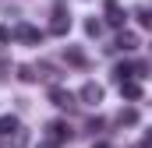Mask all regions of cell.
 Masks as SVG:
<instances>
[{
	"label": "cell",
	"mask_w": 152,
	"mask_h": 148,
	"mask_svg": "<svg viewBox=\"0 0 152 148\" xmlns=\"http://www.w3.org/2000/svg\"><path fill=\"white\" fill-rule=\"evenodd\" d=\"M39 148H60V145H57L53 138H46V141H39Z\"/></svg>",
	"instance_id": "ffe728a7"
},
{
	"label": "cell",
	"mask_w": 152,
	"mask_h": 148,
	"mask_svg": "<svg viewBox=\"0 0 152 148\" xmlns=\"http://www.w3.org/2000/svg\"><path fill=\"white\" fill-rule=\"evenodd\" d=\"M11 39H14V32H11L7 25H0V42H11Z\"/></svg>",
	"instance_id": "ac0fdd59"
},
{
	"label": "cell",
	"mask_w": 152,
	"mask_h": 148,
	"mask_svg": "<svg viewBox=\"0 0 152 148\" xmlns=\"http://www.w3.org/2000/svg\"><path fill=\"white\" fill-rule=\"evenodd\" d=\"M50 32H53V36H67V32H71V18L64 14V4H57V14H53V21H50Z\"/></svg>",
	"instance_id": "6da1fadb"
},
{
	"label": "cell",
	"mask_w": 152,
	"mask_h": 148,
	"mask_svg": "<svg viewBox=\"0 0 152 148\" xmlns=\"http://www.w3.org/2000/svg\"><path fill=\"white\" fill-rule=\"evenodd\" d=\"M113 46H117V49H124V53H131V49H138V36H134V32H120Z\"/></svg>",
	"instance_id": "52a82bcc"
},
{
	"label": "cell",
	"mask_w": 152,
	"mask_h": 148,
	"mask_svg": "<svg viewBox=\"0 0 152 148\" xmlns=\"http://www.w3.org/2000/svg\"><path fill=\"white\" fill-rule=\"evenodd\" d=\"M117 123H120V127H134V123H138V110H120L117 113Z\"/></svg>",
	"instance_id": "30bf717a"
},
{
	"label": "cell",
	"mask_w": 152,
	"mask_h": 148,
	"mask_svg": "<svg viewBox=\"0 0 152 148\" xmlns=\"http://www.w3.org/2000/svg\"><path fill=\"white\" fill-rule=\"evenodd\" d=\"M134 18L142 21V28H149V32H152V7H138V11H134Z\"/></svg>",
	"instance_id": "5bb4252c"
},
{
	"label": "cell",
	"mask_w": 152,
	"mask_h": 148,
	"mask_svg": "<svg viewBox=\"0 0 152 148\" xmlns=\"http://www.w3.org/2000/svg\"><path fill=\"white\" fill-rule=\"evenodd\" d=\"M124 11H120V4L117 0H106V25H113V28H124Z\"/></svg>",
	"instance_id": "8992f818"
},
{
	"label": "cell",
	"mask_w": 152,
	"mask_h": 148,
	"mask_svg": "<svg viewBox=\"0 0 152 148\" xmlns=\"http://www.w3.org/2000/svg\"><path fill=\"white\" fill-rule=\"evenodd\" d=\"M14 39H18V42H25V46H36L39 39H42V32L32 28V25H18V28H14Z\"/></svg>",
	"instance_id": "277c9868"
},
{
	"label": "cell",
	"mask_w": 152,
	"mask_h": 148,
	"mask_svg": "<svg viewBox=\"0 0 152 148\" xmlns=\"http://www.w3.org/2000/svg\"><path fill=\"white\" fill-rule=\"evenodd\" d=\"M36 78H39V71L32 67V64H21V67H18V81H25V85H32Z\"/></svg>",
	"instance_id": "8fae6325"
},
{
	"label": "cell",
	"mask_w": 152,
	"mask_h": 148,
	"mask_svg": "<svg viewBox=\"0 0 152 148\" xmlns=\"http://www.w3.org/2000/svg\"><path fill=\"white\" fill-rule=\"evenodd\" d=\"M92 148H106V141H99V145H92Z\"/></svg>",
	"instance_id": "44dd1931"
},
{
	"label": "cell",
	"mask_w": 152,
	"mask_h": 148,
	"mask_svg": "<svg viewBox=\"0 0 152 148\" xmlns=\"http://www.w3.org/2000/svg\"><path fill=\"white\" fill-rule=\"evenodd\" d=\"M46 131H50V134H46V138H53V141H57V145H64V141H71V127H67V123H64V120H53V123H50V127H46Z\"/></svg>",
	"instance_id": "5b68a950"
},
{
	"label": "cell",
	"mask_w": 152,
	"mask_h": 148,
	"mask_svg": "<svg viewBox=\"0 0 152 148\" xmlns=\"http://www.w3.org/2000/svg\"><path fill=\"white\" fill-rule=\"evenodd\" d=\"M50 102H53V106H60V110H75V95H71L67 88H60V85H53V88H50Z\"/></svg>",
	"instance_id": "3957f363"
},
{
	"label": "cell",
	"mask_w": 152,
	"mask_h": 148,
	"mask_svg": "<svg viewBox=\"0 0 152 148\" xmlns=\"http://www.w3.org/2000/svg\"><path fill=\"white\" fill-rule=\"evenodd\" d=\"M85 32H88L92 39H99V36H103V21H96V18H88V21H85Z\"/></svg>",
	"instance_id": "9a60e30c"
},
{
	"label": "cell",
	"mask_w": 152,
	"mask_h": 148,
	"mask_svg": "<svg viewBox=\"0 0 152 148\" xmlns=\"http://www.w3.org/2000/svg\"><path fill=\"white\" fill-rule=\"evenodd\" d=\"M67 60H71L75 67H81V64H85V53H81V49H75V46H67Z\"/></svg>",
	"instance_id": "2e32d148"
},
{
	"label": "cell",
	"mask_w": 152,
	"mask_h": 148,
	"mask_svg": "<svg viewBox=\"0 0 152 148\" xmlns=\"http://www.w3.org/2000/svg\"><path fill=\"white\" fill-rule=\"evenodd\" d=\"M78 99H81V102H88V106L103 102V85H96V81H85V85H81V92H78Z\"/></svg>",
	"instance_id": "7a4b0ae2"
},
{
	"label": "cell",
	"mask_w": 152,
	"mask_h": 148,
	"mask_svg": "<svg viewBox=\"0 0 152 148\" xmlns=\"http://www.w3.org/2000/svg\"><path fill=\"white\" fill-rule=\"evenodd\" d=\"M36 71H39V78H46V81H57V71H53L50 64H39Z\"/></svg>",
	"instance_id": "e0dca14e"
},
{
	"label": "cell",
	"mask_w": 152,
	"mask_h": 148,
	"mask_svg": "<svg viewBox=\"0 0 152 148\" xmlns=\"http://www.w3.org/2000/svg\"><path fill=\"white\" fill-rule=\"evenodd\" d=\"M120 95H124V99H131V102H134V99H142V85H138V81H131V78H127V81H120Z\"/></svg>",
	"instance_id": "ba28073f"
},
{
	"label": "cell",
	"mask_w": 152,
	"mask_h": 148,
	"mask_svg": "<svg viewBox=\"0 0 152 148\" xmlns=\"http://www.w3.org/2000/svg\"><path fill=\"white\" fill-rule=\"evenodd\" d=\"M18 127H21V123H18V116H11V113H7V116H0V138H11Z\"/></svg>",
	"instance_id": "9c48e42d"
},
{
	"label": "cell",
	"mask_w": 152,
	"mask_h": 148,
	"mask_svg": "<svg viewBox=\"0 0 152 148\" xmlns=\"http://www.w3.org/2000/svg\"><path fill=\"white\" fill-rule=\"evenodd\" d=\"M7 141H11V148H28V131H21V127H18Z\"/></svg>",
	"instance_id": "7c38bea8"
},
{
	"label": "cell",
	"mask_w": 152,
	"mask_h": 148,
	"mask_svg": "<svg viewBox=\"0 0 152 148\" xmlns=\"http://www.w3.org/2000/svg\"><path fill=\"white\" fill-rule=\"evenodd\" d=\"M113 78H117V85L127 81V78H134V64H120V67H113Z\"/></svg>",
	"instance_id": "4fadbf2b"
},
{
	"label": "cell",
	"mask_w": 152,
	"mask_h": 148,
	"mask_svg": "<svg viewBox=\"0 0 152 148\" xmlns=\"http://www.w3.org/2000/svg\"><path fill=\"white\" fill-rule=\"evenodd\" d=\"M138 148H152V131H145V138H142V145Z\"/></svg>",
	"instance_id": "d6986e66"
}]
</instances>
